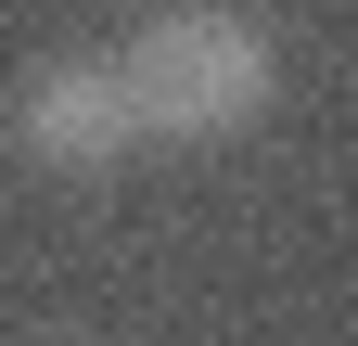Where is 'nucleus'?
<instances>
[{
	"mask_svg": "<svg viewBox=\"0 0 358 346\" xmlns=\"http://www.w3.org/2000/svg\"><path fill=\"white\" fill-rule=\"evenodd\" d=\"M115 64H128V90H141V128H154V141H231V128H256L268 90H282L268 26L231 13V0H179V13H154Z\"/></svg>",
	"mask_w": 358,
	"mask_h": 346,
	"instance_id": "f257e3e1",
	"label": "nucleus"
},
{
	"mask_svg": "<svg viewBox=\"0 0 358 346\" xmlns=\"http://www.w3.org/2000/svg\"><path fill=\"white\" fill-rule=\"evenodd\" d=\"M154 128H141V90H128L115 52H64V64H26L13 77V154L52 167V180H103L128 167Z\"/></svg>",
	"mask_w": 358,
	"mask_h": 346,
	"instance_id": "f03ea898",
	"label": "nucleus"
}]
</instances>
